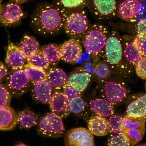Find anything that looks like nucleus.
<instances>
[{
  "instance_id": "obj_1",
  "label": "nucleus",
  "mask_w": 146,
  "mask_h": 146,
  "mask_svg": "<svg viewBox=\"0 0 146 146\" xmlns=\"http://www.w3.org/2000/svg\"><path fill=\"white\" fill-rule=\"evenodd\" d=\"M68 10L60 6L42 5L34 13L32 23L42 34H55L64 27Z\"/></svg>"
},
{
  "instance_id": "obj_2",
  "label": "nucleus",
  "mask_w": 146,
  "mask_h": 146,
  "mask_svg": "<svg viewBox=\"0 0 146 146\" xmlns=\"http://www.w3.org/2000/svg\"><path fill=\"white\" fill-rule=\"evenodd\" d=\"M108 35L105 26L99 24L91 26L83 36L82 42L85 50L96 59L103 54Z\"/></svg>"
},
{
  "instance_id": "obj_3",
  "label": "nucleus",
  "mask_w": 146,
  "mask_h": 146,
  "mask_svg": "<svg viewBox=\"0 0 146 146\" xmlns=\"http://www.w3.org/2000/svg\"><path fill=\"white\" fill-rule=\"evenodd\" d=\"M104 60L112 68H118L123 63V42L115 31H112L108 36L103 50Z\"/></svg>"
},
{
  "instance_id": "obj_4",
  "label": "nucleus",
  "mask_w": 146,
  "mask_h": 146,
  "mask_svg": "<svg viewBox=\"0 0 146 146\" xmlns=\"http://www.w3.org/2000/svg\"><path fill=\"white\" fill-rule=\"evenodd\" d=\"M89 28L85 12L78 9L68 10L64 29L66 33L75 38L83 36Z\"/></svg>"
},
{
  "instance_id": "obj_5",
  "label": "nucleus",
  "mask_w": 146,
  "mask_h": 146,
  "mask_svg": "<svg viewBox=\"0 0 146 146\" xmlns=\"http://www.w3.org/2000/svg\"><path fill=\"white\" fill-rule=\"evenodd\" d=\"M38 131L41 135L50 137L62 136L64 131L62 118L52 112L47 113L39 122Z\"/></svg>"
},
{
  "instance_id": "obj_6",
  "label": "nucleus",
  "mask_w": 146,
  "mask_h": 146,
  "mask_svg": "<svg viewBox=\"0 0 146 146\" xmlns=\"http://www.w3.org/2000/svg\"><path fill=\"white\" fill-rule=\"evenodd\" d=\"M146 119L136 118L125 115L123 117V132L127 136L131 145H135L143 138Z\"/></svg>"
},
{
  "instance_id": "obj_7",
  "label": "nucleus",
  "mask_w": 146,
  "mask_h": 146,
  "mask_svg": "<svg viewBox=\"0 0 146 146\" xmlns=\"http://www.w3.org/2000/svg\"><path fill=\"white\" fill-rule=\"evenodd\" d=\"M102 92L104 98L113 105H116L125 100L128 90L124 83L110 80L103 84Z\"/></svg>"
},
{
  "instance_id": "obj_8",
  "label": "nucleus",
  "mask_w": 146,
  "mask_h": 146,
  "mask_svg": "<svg viewBox=\"0 0 146 146\" xmlns=\"http://www.w3.org/2000/svg\"><path fill=\"white\" fill-rule=\"evenodd\" d=\"M31 83V81L24 68L14 70L7 81L8 89L15 96L24 94L30 87Z\"/></svg>"
},
{
  "instance_id": "obj_9",
  "label": "nucleus",
  "mask_w": 146,
  "mask_h": 146,
  "mask_svg": "<svg viewBox=\"0 0 146 146\" xmlns=\"http://www.w3.org/2000/svg\"><path fill=\"white\" fill-rule=\"evenodd\" d=\"M66 144L70 146L94 145L93 134L85 128H75L68 131L66 135Z\"/></svg>"
},
{
  "instance_id": "obj_10",
  "label": "nucleus",
  "mask_w": 146,
  "mask_h": 146,
  "mask_svg": "<svg viewBox=\"0 0 146 146\" xmlns=\"http://www.w3.org/2000/svg\"><path fill=\"white\" fill-rule=\"evenodd\" d=\"M91 10L100 19L113 17L117 11L116 0H87Z\"/></svg>"
},
{
  "instance_id": "obj_11",
  "label": "nucleus",
  "mask_w": 146,
  "mask_h": 146,
  "mask_svg": "<svg viewBox=\"0 0 146 146\" xmlns=\"http://www.w3.org/2000/svg\"><path fill=\"white\" fill-rule=\"evenodd\" d=\"M61 59L71 63H75L82 54L80 41L73 38L64 42L60 46Z\"/></svg>"
},
{
  "instance_id": "obj_12",
  "label": "nucleus",
  "mask_w": 146,
  "mask_h": 146,
  "mask_svg": "<svg viewBox=\"0 0 146 146\" xmlns=\"http://www.w3.org/2000/svg\"><path fill=\"white\" fill-rule=\"evenodd\" d=\"M141 10V3L139 0H123L119 5L117 13L122 19L134 22Z\"/></svg>"
},
{
  "instance_id": "obj_13",
  "label": "nucleus",
  "mask_w": 146,
  "mask_h": 146,
  "mask_svg": "<svg viewBox=\"0 0 146 146\" xmlns=\"http://www.w3.org/2000/svg\"><path fill=\"white\" fill-rule=\"evenodd\" d=\"M27 58L24 55L19 46L10 42L9 43L6 56V63L11 68L17 70L24 68L27 64Z\"/></svg>"
},
{
  "instance_id": "obj_14",
  "label": "nucleus",
  "mask_w": 146,
  "mask_h": 146,
  "mask_svg": "<svg viewBox=\"0 0 146 146\" xmlns=\"http://www.w3.org/2000/svg\"><path fill=\"white\" fill-rule=\"evenodd\" d=\"M69 100L63 92L56 91L53 92L49 102L51 111L62 118L67 117L70 112Z\"/></svg>"
},
{
  "instance_id": "obj_15",
  "label": "nucleus",
  "mask_w": 146,
  "mask_h": 146,
  "mask_svg": "<svg viewBox=\"0 0 146 146\" xmlns=\"http://www.w3.org/2000/svg\"><path fill=\"white\" fill-rule=\"evenodd\" d=\"M23 15L19 5L11 3L1 7L0 19L2 25L7 26L19 22Z\"/></svg>"
},
{
  "instance_id": "obj_16",
  "label": "nucleus",
  "mask_w": 146,
  "mask_h": 146,
  "mask_svg": "<svg viewBox=\"0 0 146 146\" xmlns=\"http://www.w3.org/2000/svg\"><path fill=\"white\" fill-rule=\"evenodd\" d=\"M91 78V74L87 70L79 68L72 72L68 77L67 83L81 94L88 86Z\"/></svg>"
},
{
  "instance_id": "obj_17",
  "label": "nucleus",
  "mask_w": 146,
  "mask_h": 146,
  "mask_svg": "<svg viewBox=\"0 0 146 146\" xmlns=\"http://www.w3.org/2000/svg\"><path fill=\"white\" fill-rule=\"evenodd\" d=\"M53 87L46 79L33 83L32 95L37 101L43 103H49L52 95Z\"/></svg>"
},
{
  "instance_id": "obj_18",
  "label": "nucleus",
  "mask_w": 146,
  "mask_h": 146,
  "mask_svg": "<svg viewBox=\"0 0 146 146\" xmlns=\"http://www.w3.org/2000/svg\"><path fill=\"white\" fill-rule=\"evenodd\" d=\"M124 59L129 64L135 65L143 56L140 50L134 40V38L128 36L123 40Z\"/></svg>"
},
{
  "instance_id": "obj_19",
  "label": "nucleus",
  "mask_w": 146,
  "mask_h": 146,
  "mask_svg": "<svg viewBox=\"0 0 146 146\" xmlns=\"http://www.w3.org/2000/svg\"><path fill=\"white\" fill-rule=\"evenodd\" d=\"M126 115L133 117L146 119V94L136 97L128 104Z\"/></svg>"
},
{
  "instance_id": "obj_20",
  "label": "nucleus",
  "mask_w": 146,
  "mask_h": 146,
  "mask_svg": "<svg viewBox=\"0 0 146 146\" xmlns=\"http://www.w3.org/2000/svg\"><path fill=\"white\" fill-rule=\"evenodd\" d=\"M88 128L93 135L97 136L107 135L110 132L108 120L101 116H93L88 121Z\"/></svg>"
},
{
  "instance_id": "obj_21",
  "label": "nucleus",
  "mask_w": 146,
  "mask_h": 146,
  "mask_svg": "<svg viewBox=\"0 0 146 146\" xmlns=\"http://www.w3.org/2000/svg\"><path fill=\"white\" fill-rule=\"evenodd\" d=\"M90 109L96 115L110 117L114 113L113 105L105 98H96L90 101Z\"/></svg>"
},
{
  "instance_id": "obj_22",
  "label": "nucleus",
  "mask_w": 146,
  "mask_h": 146,
  "mask_svg": "<svg viewBox=\"0 0 146 146\" xmlns=\"http://www.w3.org/2000/svg\"><path fill=\"white\" fill-rule=\"evenodd\" d=\"M18 124V116L10 107L6 106L0 108V129L9 131L13 129Z\"/></svg>"
},
{
  "instance_id": "obj_23",
  "label": "nucleus",
  "mask_w": 146,
  "mask_h": 146,
  "mask_svg": "<svg viewBox=\"0 0 146 146\" xmlns=\"http://www.w3.org/2000/svg\"><path fill=\"white\" fill-rule=\"evenodd\" d=\"M46 73L47 80L54 88L60 90L66 84L68 77L63 70L58 68H51L48 70Z\"/></svg>"
},
{
  "instance_id": "obj_24",
  "label": "nucleus",
  "mask_w": 146,
  "mask_h": 146,
  "mask_svg": "<svg viewBox=\"0 0 146 146\" xmlns=\"http://www.w3.org/2000/svg\"><path fill=\"white\" fill-rule=\"evenodd\" d=\"M69 108L71 112L84 119L88 118L87 104L80 95L70 99Z\"/></svg>"
},
{
  "instance_id": "obj_25",
  "label": "nucleus",
  "mask_w": 146,
  "mask_h": 146,
  "mask_svg": "<svg viewBox=\"0 0 146 146\" xmlns=\"http://www.w3.org/2000/svg\"><path fill=\"white\" fill-rule=\"evenodd\" d=\"M19 47L27 58L40 50L37 40L34 37L28 35L24 36Z\"/></svg>"
},
{
  "instance_id": "obj_26",
  "label": "nucleus",
  "mask_w": 146,
  "mask_h": 146,
  "mask_svg": "<svg viewBox=\"0 0 146 146\" xmlns=\"http://www.w3.org/2000/svg\"><path fill=\"white\" fill-rule=\"evenodd\" d=\"M18 124L22 128H30L38 123V116L33 111L29 110H25L18 113Z\"/></svg>"
},
{
  "instance_id": "obj_27",
  "label": "nucleus",
  "mask_w": 146,
  "mask_h": 146,
  "mask_svg": "<svg viewBox=\"0 0 146 146\" xmlns=\"http://www.w3.org/2000/svg\"><path fill=\"white\" fill-rule=\"evenodd\" d=\"M40 50L50 64H55L61 59L60 47L56 44L46 45Z\"/></svg>"
},
{
  "instance_id": "obj_28",
  "label": "nucleus",
  "mask_w": 146,
  "mask_h": 146,
  "mask_svg": "<svg viewBox=\"0 0 146 146\" xmlns=\"http://www.w3.org/2000/svg\"><path fill=\"white\" fill-rule=\"evenodd\" d=\"M27 63L31 66L45 71L48 70L50 64L40 50L28 58Z\"/></svg>"
},
{
  "instance_id": "obj_29",
  "label": "nucleus",
  "mask_w": 146,
  "mask_h": 146,
  "mask_svg": "<svg viewBox=\"0 0 146 146\" xmlns=\"http://www.w3.org/2000/svg\"><path fill=\"white\" fill-rule=\"evenodd\" d=\"M24 68L33 83L47 79V73L45 70L31 66L27 63L25 66Z\"/></svg>"
},
{
  "instance_id": "obj_30",
  "label": "nucleus",
  "mask_w": 146,
  "mask_h": 146,
  "mask_svg": "<svg viewBox=\"0 0 146 146\" xmlns=\"http://www.w3.org/2000/svg\"><path fill=\"white\" fill-rule=\"evenodd\" d=\"M94 72L98 79L100 81H104L110 75V66L104 60L100 61L95 64Z\"/></svg>"
},
{
  "instance_id": "obj_31",
  "label": "nucleus",
  "mask_w": 146,
  "mask_h": 146,
  "mask_svg": "<svg viewBox=\"0 0 146 146\" xmlns=\"http://www.w3.org/2000/svg\"><path fill=\"white\" fill-rule=\"evenodd\" d=\"M107 145L110 146L131 145L127 136L123 132L112 133L107 140Z\"/></svg>"
},
{
  "instance_id": "obj_32",
  "label": "nucleus",
  "mask_w": 146,
  "mask_h": 146,
  "mask_svg": "<svg viewBox=\"0 0 146 146\" xmlns=\"http://www.w3.org/2000/svg\"><path fill=\"white\" fill-rule=\"evenodd\" d=\"M110 132L111 133H117L123 132V117L120 115L113 114L109 117Z\"/></svg>"
},
{
  "instance_id": "obj_33",
  "label": "nucleus",
  "mask_w": 146,
  "mask_h": 146,
  "mask_svg": "<svg viewBox=\"0 0 146 146\" xmlns=\"http://www.w3.org/2000/svg\"><path fill=\"white\" fill-rule=\"evenodd\" d=\"M58 4L67 10L78 9L87 4V0H59Z\"/></svg>"
},
{
  "instance_id": "obj_34",
  "label": "nucleus",
  "mask_w": 146,
  "mask_h": 146,
  "mask_svg": "<svg viewBox=\"0 0 146 146\" xmlns=\"http://www.w3.org/2000/svg\"><path fill=\"white\" fill-rule=\"evenodd\" d=\"M135 70L138 76L146 79V56H143L135 64Z\"/></svg>"
},
{
  "instance_id": "obj_35",
  "label": "nucleus",
  "mask_w": 146,
  "mask_h": 146,
  "mask_svg": "<svg viewBox=\"0 0 146 146\" xmlns=\"http://www.w3.org/2000/svg\"><path fill=\"white\" fill-rule=\"evenodd\" d=\"M10 91L4 85H0V107L8 106L10 100Z\"/></svg>"
},
{
  "instance_id": "obj_36",
  "label": "nucleus",
  "mask_w": 146,
  "mask_h": 146,
  "mask_svg": "<svg viewBox=\"0 0 146 146\" xmlns=\"http://www.w3.org/2000/svg\"><path fill=\"white\" fill-rule=\"evenodd\" d=\"M134 40L143 56H146V36L135 35Z\"/></svg>"
},
{
  "instance_id": "obj_37",
  "label": "nucleus",
  "mask_w": 146,
  "mask_h": 146,
  "mask_svg": "<svg viewBox=\"0 0 146 146\" xmlns=\"http://www.w3.org/2000/svg\"><path fill=\"white\" fill-rule=\"evenodd\" d=\"M136 35L146 36V19L139 21L135 27Z\"/></svg>"
},
{
  "instance_id": "obj_38",
  "label": "nucleus",
  "mask_w": 146,
  "mask_h": 146,
  "mask_svg": "<svg viewBox=\"0 0 146 146\" xmlns=\"http://www.w3.org/2000/svg\"><path fill=\"white\" fill-rule=\"evenodd\" d=\"M63 92L68 98V99H71L76 96L80 95L81 94L78 92L73 87H72L70 85L66 83V84L63 88Z\"/></svg>"
},
{
  "instance_id": "obj_39",
  "label": "nucleus",
  "mask_w": 146,
  "mask_h": 146,
  "mask_svg": "<svg viewBox=\"0 0 146 146\" xmlns=\"http://www.w3.org/2000/svg\"><path fill=\"white\" fill-rule=\"evenodd\" d=\"M0 79L2 81L5 79L8 74V71L6 67L2 63H1V68H0Z\"/></svg>"
},
{
  "instance_id": "obj_40",
  "label": "nucleus",
  "mask_w": 146,
  "mask_h": 146,
  "mask_svg": "<svg viewBox=\"0 0 146 146\" xmlns=\"http://www.w3.org/2000/svg\"><path fill=\"white\" fill-rule=\"evenodd\" d=\"M15 1L17 2H23V1H25L26 0H14Z\"/></svg>"
},
{
  "instance_id": "obj_41",
  "label": "nucleus",
  "mask_w": 146,
  "mask_h": 146,
  "mask_svg": "<svg viewBox=\"0 0 146 146\" xmlns=\"http://www.w3.org/2000/svg\"><path fill=\"white\" fill-rule=\"evenodd\" d=\"M145 89H146V83H145Z\"/></svg>"
}]
</instances>
